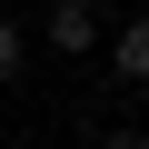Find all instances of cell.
Wrapping results in <instances>:
<instances>
[{"label": "cell", "mask_w": 149, "mask_h": 149, "mask_svg": "<svg viewBox=\"0 0 149 149\" xmlns=\"http://www.w3.org/2000/svg\"><path fill=\"white\" fill-rule=\"evenodd\" d=\"M100 30H109V20H100V10H90V0H60V10H50V20H40V40H50V50H60V60H80V50H100Z\"/></svg>", "instance_id": "cell-1"}, {"label": "cell", "mask_w": 149, "mask_h": 149, "mask_svg": "<svg viewBox=\"0 0 149 149\" xmlns=\"http://www.w3.org/2000/svg\"><path fill=\"white\" fill-rule=\"evenodd\" d=\"M119 80H149V10L119 30Z\"/></svg>", "instance_id": "cell-2"}, {"label": "cell", "mask_w": 149, "mask_h": 149, "mask_svg": "<svg viewBox=\"0 0 149 149\" xmlns=\"http://www.w3.org/2000/svg\"><path fill=\"white\" fill-rule=\"evenodd\" d=\"M20 70H30V30L0 10V80H20Z\"/></svg>", "instance_id": "cell-3"}, {"label": "cell", "mask_w": 149, "mask_h": 149, "mask_svg": "<svg viewBox=\"0 0 149 149\" xmlns=\"http://www.w3.org/2000/svg\"><path fill=\"white\" fill-rule=\"evenodd\" d=\"M109 149H149V129H109Z\"/></svg>", "instance_id": "cell-4"}]
</instances>
